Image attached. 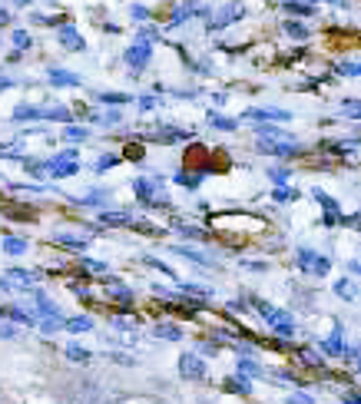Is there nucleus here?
Segmentation results:
<instances>
[{
	"label": "nucleus",
	"mask_w": 361,
	"mask_h": 404,
	"mask_svg": "<svg viewBox=\"0 0 361 404\" xmlns=\"http://www.w3.org/2000/svg\"><path fill=\"white\" fill-rule=\"evenodd\" d=\"M242 119H279V123H286V119H292V113H286V110H246Z\"/></svg>",
	"instance_id": "4468645a"
},
{
	"label": "nucleus",
	"mask_w": 361,
	"mask_h": 404,
	"mask_svg": "<svg viewBox=\"0 0 361 404\" xmlns=\"http://www.w3.org/2000/svg\"><path fill=\"white\" fill-rule=\"evenodd\" d=\"M242 14H246V10H242L239 3H229V7H222V10H219V14L212 17L209 30H226L229 23H232V20H239V17H242Z\"/></svg>",
	"instance_id": "6e6552de"
},
{
	"label": "nucleus",
	"mask_w": 361,
	"mask_h": 404,
	"mask_svg": "<svg viewBox=\"0 0 361 404\" xmlns=\"http://www.w3.org/2000/svg\"><path fill=\"white\" fill-rule=\"evenodd\" d=\"M47 77H50V83H54V86H80V83H83V77H80V73H70V70H57V67H54V70H50Z\"/></svg>",
	"instance_id": "f8f14e48"
},
{
	"label": "nucleus",
	"mask_w": 361,
	"mask_h": 404,
	"mask_svg": "<svg viewBox=\"0 0 361 404\" xmlns=\"http://www.w3.org/2000/svg\"><path fill=\"white\" fill-rule=\"evenodd\" d=\"M0 318H7V322H17V325L37 328V315H30V311H23V308H14V305L0 308Z\"/></svg>",
	"instance_id": "1a4fd4ad"
},
{
	"label": "nucleus",
	"mask_w": 361,
	"mask_h": 404,
	"mask_svg": "<svg viewBox=\"0 0 361 404\" xmlns=\"http://www.w3.org/2000/svg\"><path fill=\"white\" fill-rule=\"evenodd\" d=\"M318 348H322V355H328V358L342 355V348H345V325H342V322H335V331H331V335H328Z\"/></svg>",
	"instance_id": "0eeeda50"
},
{
	"label": "nucleus",
	"mask_w": 361,
	"mask_h": 404,
	"mask_svg": "<svg viewBox=\"0 0 361 404\" xmlns=\"http://www.w3.org/2000/svg\"><path fill=\"white\" fill-rule=\"evenodd\" d=\"M63 136H67V139H73V143H80V139L86 143V139H90V130H86V126H67V130H63Z\"/></svg>",
	"instance_id": "473e14b6"
},
{
	"label": "nucleus",
	"mask_w": 361,
	"mask_h": 404,
	"mask_svg": "<svg viewBox=\"0 0 361 404\" xmlns=\"http://www.w3.org/2000/svg\"><path fill=\"white\" fill-rule=\"evenodd\" d=\"M110 328H119V331H139V318H130V315H113V318H110Z\"/></svg>",
	"instance_id": "5701e85b"
},
{
	"label": "nucleus",
	"mask_w": 361,
	"mask_h": 404,
	"mask_svg": "<svg viewBox=\"0 0 361 404\" xmlns=\"http://www.w3.org/2000/svg\"><path fill=\"white\" fill-rule=\"evenodd\" d=\"M133 193L146 209H163V206H170L166 182H163L159 176H139V179H133Z\"/></svg>",
	"instance_id": "f257e3e1"
},
{
	"label": "nucleus",
	"mask_w": 361,
	"mask_h": 404,
	"mask_svg": "<svg viewBox=\"0 0 361 404\" xmlns=\"http://www.w3.org/2000/svg\"><path fill=\"white\" fill-rule=\"evenodd\" d=\"M152 335H156V338H166V342H179V338H183V328L172 325V322H159V325L152 328Z\"/></svg>",
	"instance_id": "a211bd4d"
},
{
	"label": "nucleus",
	"mask_w": 361,
	"mask_h": 404,
	"mask_svg": "<svg viewBox=\"0 0 361 404\" xmlns=\"http://www.w3.org/2000/svg\"><path fill=\"white\" fill-rule=\"evenodd\" d=\"M106 295H110V298H116V302H126V305L136 298V292L126 289L119 278H106Z\"/></svg>",
	"instance_id": "9d476101"
},
{
	"label": "nucleus",
	"mask_w": 361,
	"mask_h": 404,
	"mask_svg": "<svg viewBox=\"0 0 361 404\" xmlns=\"http://www.w3.org/2000/svg\"><path fill=\"white\" fill-rule=\"evenodd\" d=\"M93 123H103V126H116V123H119V113H116V110H110V113H103V116H93Z\"/></svg>",
	"instance_id": "79ce46f5"
},
{
	"label": "nucleus",
	"mask_w": 361,
	"mask_h": 404,
	"mask_svg": "<svg viewBox=\"0 0 361 404\" xmlns=\"http://www.w3.org/2000/svg\"><path fill=\"white\" fill-rule=\"evenodd\" d=\"M10 338H17V325H10L7 318H0V342H10Z\"/></svg>",
	"instance_id": "e433bc0d"
},
{
	"label": "nucleus",
	"mask_w": 361,
	"mask_h": 404,
	"mask_svg": "<svg viewBox=\"0 0 361 404\" xmlns=\"http://www.w3.org/2000/svg\"><path fill=\"white\" fill-rule=\"evenodd\" d=\"M14 47H17V50H27V47H30V34H27V30H14Z\"/></svg>",
	"instance_id": "a19ab883"
},
{
	"label": "nucleus",
	"mask_w": 361,
	"mask_h": 404,
	"mask_svg": "<svg viewBox=\"0 0 361 404\" xmlns=\"http://www.w3.org/2000/svg\"><path fill=\"white\" fill-rule=\"evenodd\" d=\"M272 199H275V202H292V199H299V189H286V186H279Z\"/></svg>",
	"instance_id": "4c0bfd02"
},
{
	"label": "nucleus",
	"mask_w": 361,
	"mask_h": 404,
	"mask_svg": "<svg viewBox=\"0 0 361 404\" xmlns=\"http://www.w3.org/2000/svg\"><path fill=\"white\" fill-rule=\"evenodd\" d=\"M14 3H20V7H27V3H30V0H14Z\"/></svg>",
	"instance_id": "13d9d810"
},
{
	"label": "nucleus",
	"mask_w": 361,
	"mask_h": 404,
	"mask_svg": "<svg viewBox=\"0 0 361 404\" xmlns=\"http://www.w3.org/2000/svg\"><path fill=\"white\" fill-rule=\"evenodd\" d=\"M222 388H226V391H232V394H252V378L235 371L232 378H226V381H222Z\"/></svg>",
	"instance_id": "9b49d317"
},
{
	"label": "nucleus",
	"mask_w": 361,
	"mask_h": 404,
	"mask_svg": "<svg viewBox=\"0 0 361 404\" xmlns=\"http://www.w3.org/2000/svg\"><path fill=\"white\" fill-rule=\"evenodd\" d=\"M255 308H259V315H262V322H266L268 328H275L279 335H295V318H292V311L266 305V302H255Z\"/></svg>",
	"instance_id": "f03ea898"
},
{
	"label": "nucleus",
	"mask_w": 361,
	"mask_h": 404,
	"mask_svg": "<svg viewBox=\"0 0 361 404\" xmlns=\"http://www.w3.org/2000/svg\"><path fill=\"white\" fill-rule=\"evenodd\" d=\"M235 371H239V375H248V378H262V375H266V368H259L255 361H252V358H248V355H239Z\"/></svg>",
	"instance_id": "6ab92c4d"
},
{
	"label": "nucleus",
	"mask_w": 361,
	"mask_h": 404,
	"mask_svg": "<svg viewBox=\"0 0 361 404\" xmlns=\"http://www.w3.org/2000/svg\"><path fill=\"white\" fill-rule=\"evenodd\" d=\"M342 355H345V361L358 365V348H355V345H351V348H342Z\"/></svg>",
	"instance_id": "8fccbe9b"
},
{
	"label": "nucleus",
	"mask_w": 361,
	"mask_h": 404,
	"mask_svg": "<svg viewBox=\"0 0 361 404\" xmlns=\"http://www.w3.org/2000/svg\"><path fill=\"white\" fill-rule=\"evenodd\" d=\"M159 103H163V99H156V97H139V103H136V106H139V110L146 113V110H156Z\"/></svg>",
	"instance_id": "a18cd8bd"
},
{
	"label": "nucleus",
	"mask_w": 361,
	"mask_h": 404,
	"mask_svg": "<svg viewBox=\"0 0 361 404\" xmlns=\"http://www.w3.org/2000/svg\"><path fill=\"white\" fill-rule=\"evenodd\" d=\"M202 179H206V173H196V169H179V173H176V182H179L183 189H199Z\"/></svg>",
	"instance_id": "dca6fc26"
},
{
	"label": "nucleus",
	"mask_w": 361,
	"mask_h": 404,
	"mask_svg": "<svg viewBox=\"0 0 361 404\" xmlns=\"http://www.w3.org/2000/svg\"><path fill=\"white\" fill-rule=\"evenodd\" d=\"M96 202H110V193L106 189H100V193H90L80 199V206H96Z\"/></svg>",
	"instance_id": "c9c22d12"
},
{
	"label": "nucleus",
	"mask_w": 361,
	"mask_h": 404,
	"mask_svg": "<svg viewBox=\"0 0 361 404\" xmlns=\"http://www.w3.org/2000/svg\"><path fill=\"white\" fill-rule=\"evenodd\" d=\"M335 295H338V298H345V302H355L358 289H355V282H351V278H338V282H335Z\"/></svg>",
	"instance_id": "bb28decb"
},
{
	"label": "nucleus",
	"mask_w": 361,
	"mask_h": 404,
	"mask_svg": "<svg viewBox=\"0 0 361 404\" xmlns=\"http://www.w3.org/2000/svg\"><path fill=\"white\" fill-rule=\"evenodd\" d=\"M113 361H119V365H126V368H133V365H136L130 355H119V351H113Z\"/></svg>",
	"instance_id": "3c124183"
},
{
	"label": "nucleus",
	"mask_w": 361,
	"mask_h": 404,
	"mask_svg": "<svg viewBox=\"0 0 361 404\" xmlns=\"http://www.w3.org/2000/svg\"><path fill=\"white\" fill-rule=\"evenodd\" d=\"M67 358L76 361V365H86V361H93V351L83 345H67Z\"/></svg>",
	"instance_id": "a878e982"
},
{
	"label": "nucleus",
	"mask_w": 361,
	"mask_h": 404,
	"mask_svg": "<svg viewBox=\"0 0 361 404\" xmlns=\"http://www.w3.org/2000/svg\"><path fill=\"white\" fill-rule=\"evenodd\" d=\"M54 242H60V246H70V249H86V246H90V239H86V235H70V232H57V235H54Z\"/></svg>",
	"instance_id": "aec40b11"
},
{
	"label": "nucleus",
	"mask_w": 361,
	"mask_h": 404,
	"mask_svg": "<svg viewBox=\"0 0 361 404\" xmlns=\"http://www.w3.org/2000/svg\"><path fill=\"white\" fill-rule=\"evenodd\" d=\"M119 159H123V156H116V153H110V156H100V159H96V173H106V169H113V166H119Z\"/></svg>",
	"instance_id": "7c9ffc66"
},
{
	"label": "nucleus",
	"mask_w": 361,
	"mask_h": 404,
	"mask_svg": "<svg viewBox=\"0 0 361 404\" xmlns=\"http://www.w3.org/2000/svg\"><path fill=\"white\" fill-rule=\"evenodd\" d=\"M130 14H133V20H150V10H146V7H139V3H133V7H130Z\"/></svg>",
	"instance_id": "09e8293b"
},
{
	"label": "nucleus",
	"mask_w": 361,
	"mask_h": 404,
	"mask_svg": "<svg viewBox=\"0 0 361 404\" xmlns=\"http://www.w3.org/2000/svg\"><path fill=\"white\" fill-rule=\"evenodd\" d=\"M312 195H315V202H318V206H322L325 209V226H328V229H331V226H338V222H342L345 215H342V206H338V202H335V199H331V195L328 193H322V189H312Z\"/></svg>",
	"instance_id": "39448f33"
},
{
	"label": "nucleus",
	"mask_w": 361,
	"mask_h": 404,
	"mask_svg": "<svg viewBox=\"0 0 361 404\" xmlns=\"http://www.w3.org/2000/svg\"><path fill=\"white\" fill-rule=\"evenodd\" d=\"M338 73H342V77H358V63H355V60H351V63L345 60V63H338Z\"/></svg>",
	"instance_id": "37998d69"
},
{
	"label": "nucleus",
	"mask_w": 361,
	"mask_h": 404,
	"mask_svg": "<svg viewBox=\"0 0 361 404\" xmlns=\"http://www.w3.org/2000/svg\"><path fill=\"white\" fill-rule=\"evenodd\" d=\"M37 328L43 335H57L63 328V315H43V318H37Z\"/></svg>",
	"instance_id": "4be33fe9"
},
{
	"label": "nucleus",
	"mask_w": 361,
	"mask_h": 404,
	"mask_svg": "<svg viewBox=\"0 0 361 404\" xmlns=\"http://www.w3.org/2000/svg\"><path fill=\"white\" fill-rule=\"evenodd\" d=\"M14 86V80H7V77H0V90H10Z\"/></svg>",
	"instance_id": "6e6d98bb"
},
{
	"label": "nucleus",
	"mask_w": 361,
	"mask_h": 404,
	"mask_svg": "<svg viewBox=\"0 0 361 404\" xmlns=\"http://www.w3.org/2000/svg\"><path fill=\"white\" fill-rule=\"evenodd\" d=\"M209 123L216 126V130H226V133H232V130L239 126V119H232V116H219V113H209Z\"/></svg>",
	"instance_id": "c85d7f7f"
},
{
	"label": "nucleus",
	"mask_w": 361,
	"mask_h": 404,
	"mask_svg": "<svg viewBox=\"0 0 361 404\" xmlns=\"http://www.w3.org/2000/svg\"><path fill=\"white\" fill-rule=\"evenodd\" d=\"M176 252H179V255H186V259H189V262H196V265H206V269H212V259H209V255H202L199 249H189V246H176Z\"/></svg>",
	"instance_id": "b1692460"
},
{
	"label": "nucleus",
	"mask_w": 361,
	"mask_h": 404,
	"mask_svg": "<svg viewBox=\"0 0 361 404\" xmlns=\"http://www.w3.org/2000/svg\"><path fill=\"white\" fill-rule=\"evenodd\" d=\"M27 249H30V246H27L23 239H3V252H7V255H23Z\"/></svg>",
	"instance_id": "2f4dec72"
},
{
	"label": "nucleus",
	"mask_w": 361,
	"mask_h": 404,
	"mask_svg": "<svg viewBox=\"0 0 361 404\" xmlns=\"http://www.w3.org/2000/svg\"><path fill=\"white\" fill-rule=\"evenodd\" d=\"M60 43H63L67 50H83V47H86V43H83V37L76 34L70 23H67V27H60Z\"/></svg>",
	"instance_id": "2eb2a0df"
},
{
	"label": "nucleus",
	"mask_w": 361,
	"mask_h": 404,
	"mask_svg": "<svg viewBox=\"0 0 361 404\" xmlns=\"http://www.w3.org/2000/svg\"><path fill=\"white\" fill-rule=\"evenodd\" d=\"M189 130H172V126H166V130H156L152 133V139H159V143H183V139H189Z\"/></svg>",
	"instance_id": "f3484780"
},
{
	"label": "nucleus",
	"mask_w": 361,
	"mask_h": 404,
	"mask_svg": "<svg viewBox=\"0 0 361 404\" xmlns=\"http://www.w3.org/2000/svg\"><path fill=\"white\" fill-rule=\"evenodd\" d=\"M150 60H152V47H150V40H136L133 47L126 50V63L133 67L136 73H143Z\"/></svg>",
	"instance_id": "423d86ee"
},
{
	"label": "nucleus",
	"mask_w": 361,
	"mask_h": 404,
	"mask_svg": "<svg viewBox=\"0 0 361 404\" xmlns=\"http://www.w3.org/2000/svg\"><path fill=\"white\" fill-rule=\"evenodd\" d=\"M179 375H183L186 381H202V378L209 375V365H206L196 351H183V355H179Z\"/></svg>",
	"instance_id": "20e7f679"
},
{
	"label": "nucleus",
	"mask_w": 361,
	"mask_h": 404,
	"mask_svg": "<svg viewBox=\"0 0 361 404\" xmlns=\"http://www.w3.org/2000/svg\"><path fill=\"white\" fill-rule=\"evenodd\" d=\"M179 232H183L186 239H199V242H206V229H199V226H179Z\"/></svg>",
	"instance_id": "58836bf2"
},
{
	"label": "nucleus",
	"mask_w": 361,
	"mask_h": 404,
	"mask_svg": "<svg viewBox=\"0 0 361 404\" xmlns=\"http://www.w3.org/2000/svg\"><path fill=\"white\" fill-rule=\"evenodd\" d=\"M286 404H315V398H312V394H305V391H295Z\"/></svg>",
	"instance_id": "c03bdc74"
},
{
	"label": "nucleus",
	"mask_w": 361,
	"mask_h": 404,
	"mask_svg": "<svg viewBox=\"0 0 361 404\" xmlns=\"http://www.w3.org/2000/svg\"><path fill=\"white\" fill-rule=\"evenodd\" d=\"M342 401H345V404H358V394H355V391H351V394H345Z\"/></svg>",
	"instance_id": "5fc2aeb1"
},
{
	"label": "nucleus",
	"mask_w": 361,
	"mask_h": 404,
	"mask_svg": "<svg viewBox=\"0 0 361 404\" xmlns=\"http://www.w3.org/2000/svg\"><path fill=\"white\" fill-rule=\"evenodd\" d=\"M80 262H83V265H86L90 272H106V269H110L106 262H96V259H80Z\"/></svg>",
	"instance_id": "49530a36"
},
{
	"label": "nucleus",
	"mask_w": 361,
	"mask_h": 404,
	"mask_svg": "<svg viewBox=\"0 0 361 404\" xmlns=\"http://www.w3.org/2000/svg\"><path fill=\"white\" fill-rule=\"evenodd\" d=\"M3 278H7V282H20L17 289H27V292L37 285V275H34V272H27V269H10Z\"/></svg>",
	"instance_id": "ddd939ff"
},
{
	"label": "nucleus",
	"mask_w": 361,
	"mask_h": 404,
	"mask_svg": "<svg viewBox=\"0 0 361 404\" xmlns=\"http://www.w3.org/2000/svg\"><path fill=\"white\" fill-rule=\"evenodd\" d=\"M14 119H43V106H17Z\"/></svg>",
	"instance_id": "c756f323"
},
{
	"label": "nucleus",
	"mask_w": 361,
	"mask_h": 404,
	"mask_svg": "<svg viewBox=\"0 0 361 404\" xmlns=\"http://www.w3.org/2000/svg\"><path fill=\"white\" fill-rule=\"evenodd\" d=\"M242 265H246V269H252V272H266L268 269L266 262H242Z\"/></svg>",
	"instance_id": "603ef678"
},
{
	"label": "nucleus",
	"mask_w": 361,
	"mask_h": 404,
	"mask_svg": "<svg viewBox=\"0 0 361 404\" xmlns=\"http://www.w3.org/2000/svg\"><path fill=\"white\" fill-rule=\"evenodd\" d=\"M286 34H288V37H295V40H305V37H308V30H305L299 20H288V23H286Z\"/></svg>",
	"instance_id": "f704fd0d"
},
{
	"label": "nucleus",
	"mask_w": 361,
	"mask_h": 404,
	"mask_svg": "<svg viewBox=\"0 0 361 404\" xmlns=\"http://www.w3.org/2000/svg\"><path fill=\"white\" fill-rule=\"evenodd\" d=\"M288 169H282V166H279V169H268V179H272V182H275V186H286L288 182Z\"/></svg>",
	"instance_id": "ea45409f"
},
{
	"label": "nucleus",
	"mask_w": 361,
	"mask_h": 404,
	"mask_svg": "<svg viewBox=\"0 0 361 404\" xmlns=\"http://www.w3.org/2000/svg\"><path fill=\"white\" fill-rule=\"evenodd\" d=\"M295 265L302 272H308V275H315V278H325L328 272H331V262L325 259L322 252H315V249H299L295 252Z\"/></svg>",
	"instance_id": "7ed1b4c3"
},
{
	"label": "nucleus",
	"mask_w": 361,
	"mask_h": 404,
	"mask_svg": "<svg viewBox=\"0 0 361 404\" xmlns=\"http://www.w3.org/2000/svg\"><path fill=\"white\" fill-rule=\"evenodd\" d=\"M100 103H106V106H126V103H133L136 97H130V93H110V90H106V93H100Z\"/></svg>",
	"instance_id": "cd10ccee"
},
{
	"label": "nucleus",
	"mask_w": 361,
	"mask_h": 404,
	"mask_svg": "<svg viewBox=\"0 0 361 404\" xmlns=\"http://www.w3.org/2000/svg\"><path fill=\"white\" fill-rule=\"evenodd\" d=\"M100 222L103 226H133V215L130 212H100Z\"/></svg>",
	"instance_id": "412c9836"
},
{
	"label": "nucleus",
	"mask_w": 361,
	"mask_h": 404,
	"mask_svg": "<svg viewBox=\"0 0 361 404\" xmlns=\"http://www.w3.org/2000/svg\"><path fill=\"white\" fill-rule=\"evenodd\" d=\"M199 351H206V355H219L222 345H219V342H199Z\"/></svg>",
	"instance_id": "de8ad7c7"
},
{
	"label": "nucleus",
	"mask_w": 361,
	"mask_h": 404,
	"mask_svg": "<svg viewBox=\"0 0 361 404\" xmlns=\"http://www.w3.org/2000/svg\"><path fill=\"white\" fill-rule=\"evenodd\" d=\"M63 328L73 331V335H80V331H90V328H93V318H90V315H76V318H67Z\"/></svg>",
	"instance_id": "393cba45"
},
{
	"label": "nucleus",
	"mask_w": 361,
	"mask_h": 404,
	"mask_svg": "<svg viewBox=\"0 0 361 404\" xmlns=\"http://www.w3.org/2000/svg\"><path fill=\"white\" fill-rule=\"evenodd\" d=\"M10 289H14V285H10V282H7V278L0 275V292H10Z\"/></svg>",
	"instance_id": "4d7b16f0"
},
{
	"label": "nucleus",
	"mask_w": 361,
	"mask_h": 404,
	"mask_svg": "<svg viewBox=\"0 0 361 404\" xmlns=\"http://www.w3.org/2000/svg\"><path fill=\"white\" fill-rule=\"evenodd\" d=\"M286 10L288 14H299V17H312V14H315V7H308V3H295V0H288Z\"/></svg>",
	"instance_id": "72a5a7b5"
},
{
	"label": "nucleus",
	"mask_w": 361,
	"mask_h": 404,
	"mask_svg": "<svg viewBox=\"0 0 361 404\" xmlns=\"http://www.w3.org/2000/svg\"><path fill=\"white\" fill-rule=\"evenodd\" d=\"M126 156H130V159H143V146H130Z\"/></svg>",
	"instance_id": "864d4df0"
}]
</instances>
